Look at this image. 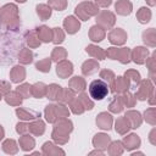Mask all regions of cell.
I'll return each mask as SVG.
<instances>
[{
	"label": "cell",
	"mask_w": 156,
	"mask_h": 156,
	"mask_svg": "<svg viewBox=\"0 0 156 156\" xmlns=\"http://www.w3.org/2000/svg\"><path fill=\"white\" fill-rule=\"evenodd\" d=\"M72 130H73V123H72L71 119H68L67 117L58 118L54 123V129H52V133H51L52 140L58 145H63L68 141L69 133Z\"/></svg>",
	"instance_id": "6da1fadb"
},
{
	"label": "cell",
	"mask_w": 156,
	"mask_h": 156,
	"mask_svg": "<svg viewBox=\"0 0 156 156\" xmlns=\"http://www.w3.org/2000/svg\"><path fill=\"white\" fill-rule=\"evenodd\" d=\"M0 23L6 28L16 30L20 27V15L18 7L15 4H6L0 7Z\"/></svg>",
	"instance_id": "7a4b0ae2"
},
{
	"label": "cell",
	"mask_w": 156,
	"mask_h": 156,
	"mask_svg": "<svg viewBox=\"0 0 156 156\" xmlns=\"http://www.w3.org/2000/svg\"><path fill=\"white\" fill-rule=\"evenodd\" d=\"M74 13L78 17V20L88 21L93 16H96L99 13V6L95 2L91 1H82L78 4L74 9Z\"/></svg>",
	"instance_id": "3957f363"
},
{
	"label": "cell",
	"mask_w": 156,
	"mask_h": 156,
	"mask_svg": "<svg viewBox=\"0 0 156 156\" xmlns=\"http://www.w3.org/2000/svg\"><path fill=\"white\" fill-rule=\"evenodd\" d=\"M106 52V57L111 58V60H117L123 65H127L130 62V49L129 48H107Z\"/></svg>",
	"instance_id": "277c9868"
},
{
	"label": "cell",
	"mask_w": 156,
	"mask_h": 156,
	"mask_svg": "<svg viewBox=\"0 0 156 156\" xmlns=\"http://www.w3.org/2000/svg\"><path fill=\"white\" fill-rule=\"evenodd\" d=\"M107 94L108 87L102 79H95L89 84V95L94 100H102L107 96Z\"/></svg>",
	"instance_id": "5b68a950"
},
{
	"label": "cell",
	"mask_w": 156,
	"mask_h": 156,
	"mask_svg": "<svg viewBox=\"0 0 156 156\" xmlns=\"http://www.w3.org/2000/svg\"><path fill=\"white\" fill-rule=\"evenodd\" d=\"M154 93V84L150 79H140V82L138 83V90L135 93V99L144 101L147 100V98Z\"/></svg>",
	"instance_id": "8992f818"
},
{
	"label": "cell",
	"mask_w": 156,
	"mask_h": 156,
	"mask_svg": "<svg viewBox=\"0 0 156 156\" xmlns=\"http://www.w3.org/2000/svg\"><path fill=\"white\" fill-rule=\"evenodd\" d=\"M116 23V16L113 12L104 10L96 15V24L104 29H111Z\"/></svg>",
	"instance_id": "52a82bcc"
},
{
	"label": "cell",
	"mask_w": 156,
	"mask_h": 156,
	"mask_svg": "<svg viewBox=\"0 0 156 156\" xmlns=\"http://www.w3.org/2000/svg\"><path fill=\"white\" fill-rule=\"evenodd\" d=\"M110 88L113 94H123L130 88V82L124 76H118L115 77L113 82L110 84Z\"/></svg>",
	"instance_id": "ba28073f"
},
{
	"label": "cell",
	"mask_w": 156,
	"mask_h": 156,
	"mask_svg": "<svg viewBox=\"0 0 156 156\" xmlns=\"http://www.w3.org/2000/svg\"><path fill=\"white\" fill-rule=\"evenodd\" d=\"M72 73H73V63L71 61L65 58V60H61V61L57 62V65H56V74L60 78H62V79L68 78V77L72 76Z\"/></svg>",
	"instance_id": "9c48e42d"
},
{
	"label": "cell",
	"mask_w": 156,
	"mask_h": 156,
	"mask_svg": "<svg viewBox=\"0 0 156 156\" xmlns=\"http://www.w3.org/2000/svg\"><path fill=\"white\" fill-rule=\"evenodd\" d=\"M149 57V50L145 46H136L130 50V61L136 65H144L146 58Z\"/></svg>",
	"instance_id": "30bf717a"
},
{
	"label": "cell",
	"mask_w": 156,
	"mask_h": 156,
	"mask_svg": "<svg viewBox=\"0 0 156 156\" xmlns=\"http://www.w3.org/2000/svg\"><path fill=\"white\" fill-rule=\"evenodd\" d=\"M127 32L122 28H115L108 33V41L113 45H123L127 41Z\"/></svg>",
	"instance_id": "8fae6325"
},
{
	"label": "cell",
	"mask_w": 156,
	"mask_h": 156,
	"mask_svg": "<svg viewBox=\"0 0 156 156\" xmlns=\"http://www.w3.org/2000/svg\"><path fill=\"white\" fill-rule=\"evenodd\" d=\"M95 122H96V126L100 129H102V130H110L112 128V124H113V118L107 112H100L96 116Z\"/></svg>",
	"instance_id": "7c38bea8"
},
{
	"label": "cell",
	"mask_w": 156,
	"mask_h": 156,
	"mask_svg": "<svg viewBox=\"0 0 156 156\" xmlns=\"http://www.w3.org/2000/svg\"><path fill=\"white\" fill-rule=\"evenodd\" d=\"M122 144H123V147L128 151H132L134 149H138L141 144V140L139 138V135H136L135 133H130L128 134L127 136L123 138L122 140Z\"/></svg>",
	"instance_id": "4fadbf2b"
},
{
	"label": "cell",
	"mask_w": 156,
	"mask_h": 156,
	"mask_svg": "<svg viewBox=\"0 0 156 156\" xmlns=\"http://www.w3.org/2000/svg\"><path fill=\"white\" fill-rule=\"evenodd\" d=\"M63 28L66 29V32L68 34H74L79 30L80 28V22L77 17L74 16H67L63 20Z\"/></svg>",
	"instance_id": "5bb4252c"
},
{
	"label": "cell",
	"mask_w": 156,
	"mask_h": 156,
	"mask_svg": "<svg viewBox=\"0 0 156 156\" xmlns=\"http://www.w3.org/2000/svg\"><path fill=\"white\" fill-rule=\"evenodd\" d=\"M124 117L127 118V121H128L129 124H130V128H133V129L139 128V127L141 126V123H143V117H141V115H140L139 111L129 110V111L126 112Z\"/></svg>",
	"instance_id": "9a60e30c"
},
{
	"label": "cell",
	"mask_w": 156,
	"mask_h": 156,
	"mask_svg": "<svg viewBox=\"0 0 156 156\" xmlns=\"http://www.w3.org/2000/svg\"><path fill=\"white\" fill-rule=\"evenodd\" d=\"M99 68H100L99 62L95 58H90V60L84 61L83 65H82V67H80L83 76H91V74L96 73L99 71Z\"/></svg>",
	"instance_id": "2e32d148"
},
{
	"label": "cell",
	"mask_w": 156,
	"mask_h": 156,
	"mask_svg": "<svg viewBox=\"0 0 156 156\" xmlns=\"http://www.w3.org/2000/svg\"><path fill=\"white\" fill-rule=\"evenodd\" d=\"M10 79L12 83H21L26 79V68L21 65L13 66L10 71Z\"/></svg>",
	"instance_id": "e0dca14e"
},
{
	"label": "cell",
	"mask_w": 156,
	"mask_h": 156,
	"mask_svg": "<svg viewBox=\"0 0 156 156\" xmlns=\"http://www.w3.org/2000/svg\"><path fill=\"white\" fill-rule=\"evenodd\" d=\"M110 141H111L110 135L105 133H98L93 138V145L95 146V149H100V150H106Z\"/></svg>",
	"instance_id": "ac0fdd59"
},
{
	"label": "cell",
	"mask_w": 156,
	"mask_h": 156,
	"mask_svg": "<svg viewBox=\"0 0 156 156\" xmlns=\"http://www.w3.org/2000/svg\"><path fill=\"white\" fill-rule=\"evenodd\" d=\"M41 154L45 156H56V155H65V151L54 143L46 141L41 146Z\"/></svg>",
	"instance_id": "d6986e66"
},
{
	"label": "cell",
	"mask_w": 156,
	"mask_h": 156,
	"mask_svg": "<svg viewBox=\"0 0 156 156\" xmlns=\"http://www.w3.org/2000/svg\"><path fill=\"white\" fill-rule=\"evenodd\" d=\"M115 10L121 16H129L133 10V4L129 0H117L115 4Z\"/></svg>",
	"instance_id": "ffe728a7"
},
{
	"label": "cell",
	"mask_w": 156,
	"mask_h": 156,
	"mask_svg": "<svg viewBox=\"0 0 156 156\" xmlns=\"http://www.w3.org/2000/svg\"><path fill=\"white\" fill-rule=\"evenodd\" d=\"M68 88H71L74 93H80L84 91L87 88V83L85 79L80 76H74L68 80Z\"/></svg>",
	"instance_id": "44dd1931"
},
{
	"label": "cell",
	"mask_w": 156,
	"mask_h": 156,
	"mask_svg": "<svg viewBox=\"0 0 156 156\" xmlns=\"http://www.w3.org/2000/svg\"><path fill=\"white\" fill-rule=\"evenodd\" d=\"M105 37H106V32H105V29L101 28L100 26L95 24V26L90 27V29H89V39H90L91 41H94V43H100V41H102V40L105 39Z\"/></svg>",
	"instance_id": "7402d4cb"
},
{
	"label": "cell",
	"mask_w": 156,
	"mask_h": 156,
	"mask_svg": "<svg viewBox=\"0 0 156 156\" xmlns=\"http://www.w3.org/2000/svg\"><path fill=\"white\" fill-rule=\"evenodd\" d=\"M28 127H29V133H32L35 136H40L45 132V123L40 118H35L30 121V123H28Z\"/></svg>",
	"instance_id": "603a6c76"
},
{
	"label": "cell",
	"mask_w": 156,
	"mask_h": 156,
	"mask_svg": "<svg viewBox=\"0 0 156 156\" xmlns=\"http://www.w3.org/2000/svg\"><path fill=\"white\" fill-rule=\"evenodd\" d=\"M35 33L41 43H50L52 40V30L48 26H39L35 28Z\"/></svg>",
	"instance_id": "cb8c5ba5"
},
{
	"label": "cell",
	"mask_w": 156,
	"mask_h": 156,
	"mask_svg": "<svg viewBox=\"0 0 156 156\" xmlns=\"http://www.w3.org/2000/svg\"><path fill=\"white\" fill-rule=\"evenodd\" d=\"M85 51L88 52V55H90L95 60H105L106 58V52L102 48L98 46V45H94V44H90L85 48Z\"/></svg>",
	"instance_id": "d4e9b609"
},
{
	"label": "cell",
	"mask_w": 156,
	"mask_h": 156,
	"mask_svg": "<svg viewBox=\"0 0 156 156\" xmlns=\"http://www.w3.org/2000/svg\"><path fill=\"white\" fill-rule=\"evenodd\" d=\"M18 144H20V147H21L23 151H30V150L35 146V140H34L33 136H30V135L27 133V134H22V135L20 136Z\"/></svg>",
	"instance_id": "484cf974"
},
{
	"label": "cell",
	"mask_w": 156,
	"mask_h": 156,
	"mask_svg": "<svg viewBox=\"0 0 156 156\" xmlns=\"http://www.w3.org/2000/svg\"><path fill=\"white\" fill-rule=\"evenodd\" d=\"M115 129H116V132H117L118 134L124 135V134H127L132 128H130V124H129V122L127 121V118L123 116V117L117 118V121L115 122Z\"/></svg>",
	"instance_id": "4316f807"
},
{
	"label": "cell",
	"mask_w": 156,
	"mask_h": 156,
	"mask_svg": "<svg viewBox=\"0 0 156 156\" xmlns=\"http://www.w3.org/2000/svg\"><path fill=\"white\" fill-rule=\"evenodd\" d=\"M46 88L48 85L44 84L43 82H38V83H34L32 84V88H30V91H32V96L35 98V99H41L46 95Z\"/></svg>",
	"instance_id": "83f0119b"
},
{
	"label": "cell",
	"mask_w": 156,
	"mask_h": 156,
	"mask_svg": "<svg viewBox=\"0 0 156 156\" xmlns=\"http://www.w3.org/2000/svg\"><path fill=\"white\" fill-rule=\"evenodd\" d=\"M4 99H5L6 104H9V105H11V106H21V104H22V101H23L22 95H21L17 90H15V91H9V93L5 95Z\"/></svg>",
	"instance_id": "f1b7e54d"
},
{
	"label": "cell",
	"mask_w": 156,
	"mask_h": 156,
	"mask_svg": "<svg viewBox=\"0 0 156 156\" xmlns=\"http://www.w3.org/2000/svg\"><path fill=\"white\" fill-rule=\"evenodd\" d=\"M61 90H62V87H61V85H58V84H56V83H51V84H49L48 88H46V95H45V96H46L49 100L57 101Z\"/></svg>",
	"instance_id": "f546056e"
},
{
	"label": "cell",
	"mask_w": 156,
	"mask_h": 156,
	"mask_svg": "<svg viewBox=\"0 0 156 156\" xmlns=\"http://www.w3.org/2000/svg\"><path fill=\"white\" fill-rule=\"evenodd\" d=\"M16 115L22 121H33V119L40 117V113H37V112H33V111H28V110L22 108V107H17L16 108Z\"/></svg>",
	"instance_id": "4dcf8cb0"
},
{
	"label": "cell",
	"mask_w": 156,
	"mask_h": 156,
	"mask_svg": "<svg viewBox=\"0 0 156 156\" xmlns=\"http://www.w3.org/2000/svg\"><path fill=\"white\" fill-rule=\"evenodd\" d=\"M143 41L144 44H146L150 48H155L156 46V33H155V28H149L143 32Z\"/></svg>",
	"instance_id": "1f68e13d"
},
{
	"label": "cell",
	"mask_w": 156,
	"mask_h": 156,
	"mask_svg": "<svg viewBox=\"0 0 156 156\" xmlns=\"http://www.w3.org/2000/svg\"><path fill=\"white\" fill-rule=\"evenodd\" d=\"M124 151L123 144L119 140H115V141H110L108 146H107V154L111 156H119L122 155Z\"/></svg>",
	"instance_id": "d6a6232c"
},
{
	"label": "cell",
	"mask_w": 156,
	"mask_h": 156,
	"mask_svg": "<svg viewBox=\"0 0 156 156\" xmlns=\"http://www.w3.org/2000/svg\"><path fill=\"white\" fill-rule=\"evenodd\" d=\"M35 10H37V15L39 16V18L41 21H46V20H49L51 17L52 9L49 5H46V4H39V5H37Z\"/></svg>",
	"instance_id": "836d02e7"
},
{
	"label": "cell",
	"mask_w": 156,
	"mask_h": 156,
	"mask_svg": "<svg viewBox=\"0 0 156 156\" xmlns=\"http://www.w3.org/2000/svg\"><path fill=\"white\" fill-rule=\"evenodd\" d=\"M74 98H76V93L71 88H62V90L60 93V96L57 99V102L69 104Z\"/></svg>",
	"instance_id": "e575fe53"
},
{
	"label": "cell",
	"mask_w": 156,
	"mask_h": 156,
	"mask_svg": "<svg viewBox=\"0 0 156 156\" xmlns=\"http://www.w3.org/2000/svg\"><path fill=\"white\" fill-rule=\"evenodd\" d=\"M33 57H34V55H33L32 50L27 49V48H23L20 51V54H18V61H20L21 65H29V63H32L33 62Z\"/></svg>",
	"instance_id": "d590c367"
},
{
	"label": "cell",
	"mask_w": 156,
	"mask_h": 156,
	"mask_svg": "<svg viewBox=\"0 0 156 156\" xmlns=\"http://www.w3.org/2000/svg\"><path fill=\"white\" fill-rule=\"evenodd\" d=\"M1 146H2L4 152H6L7 155H16L18 152L17 143L13 139H6V140H4Z\"/></svg>",
	"instance_id": "8d00e7d4"
},
{
	"label": "cell",
	"mask_w": 156,
	"mask_h": 156,
	"mask_svg": "<svg viewBox=\"0 0 156 156\" xmlns=\"http://www.w3.org/2000/svg\"><path fill=\"white\" fill-rule=\"evenodd\" d=\"M151 16H152L151 10H150L149 7H145V6H144V7H140V9L138 10V12H136V20H138L140 23H143V24L150 22Z\"/></svg>",
	"instance_id": "74e56055"
},
{
	"label": "cell",
	"mask_w": 156,
	"mask_h": 156,
	"mask_svg": "<svg viewBox=\"0 0 156 156\" xmlns=\"http://www.w3.org/2000/svg\"><path fill=\"white\" fill-rule=\"evenodd\" d=\"M123 108H124V105H123L121 96H115L108 105V111L112 113H121L123 111Z\"/></svg>",
	"instance_id": "f35d334b"
},
{
	"label": "cell",
	"mask_w": 156,
	"mask_h": 156,
	"mask_svg": "<svg viewBox=\"0 0 156 156\" xmlns=\"http://www.w3.org/2000/svg\"><path fill=\"white\" fill-rule=\"evenodd\" d=\"M145 62H146V67L149 68L150 80L152 82L156 79V52H154L151 57H147Z\"/></svg>",
	"instance_id": "ab89813d"
},
{
	"label": "cell",
	"mask_w": 156,
	"mask_h": 156,
	"mask_svg": "<svg viewBox=\"0 0 156 156\" xmlns=\"http://www.w3.org/2000/svg\"><path fill=\"white\" fill-rule=\"evenodd\" d=\"M66 57H67V50L62 46L54 48V50L51 51V56H50L51 61H54V62H58L61 60H65Z\"/></svg>",
	"instance_id": "60d3db41"
},
{
	"label": "cell",
	"mask_w": 156,
	"mask_h": 156,
	"mask_svg": "<svg viewBox=\"0 0 156 156\" xmlns=\"http://www.w3.org/2000/svg\"><path fill=\"white\" fill-rule=\"evenodd\" d=\"M44 116H45V119L46 122L49 123H55L58 118H57V115H56V110H55V105L54 104H49L45 110H44Z\"/></svg>",
	"instance_id": "b9f144b4"
},
{
	"label": "cell",
	"mask_w": 156,
	"mask_h": 156,
	"mask_svg": "<svg viewBox=\"0 0 156 156\" xmlns=\"http://www.w3.org/2000/svg\"><path fill=\"white\" fill-rule=\"evenodd\" d=\"M26 43H27V45H28L29 48H32V49L39 48L40 44H41V41L39 40V38H38L35 30H32V32H28V33H27V35H26Z\"/></svg>",
	"instance_id": "7bdbcfd3"
},
{
	"label": "cell",
	"mask_w": 156,
	"mask_h": 156,
	"mask_svg": "<svg viewBox=\"0 0 156 156\" xmlns=\"http://www.w3.org/2000/svg\"><path fill=\"white\" fill-rule=\"evenodd\" d=\"M68 105H69V111L72 113H74V115H82L85 111L84 106L82 105V102H80V100L78 98H74Z\"/></svg>",
	"instance_id": "ee69618b"
},
{
	"label": "cell",
	"mask_w": 156,
	"mask_h": 156,
	"mask_svg": "<svg viewBox=\"0 0 156 156\" xmlns=\"http://www.w3.org/2000/svg\"><path fill=\"white\" fill-rule=\"evenodd\" d=\"M51 58H43L38 62H35V68L39 71V72H43V73H48L50 72V67H51Z\"/></svg>",
	"instance_id": "f6af8a7d"
},
{
	"label": "cell",
	"mask_w": 156,
	"mask_h": 156,
	"mask_svg": "<svg viewBox=\"0 0 156 156\" xmlns=\"http://www.w3.org/2000/svg\"><path fill=\"white\" fill-rule=\"evenodd\" d=\"M122 101H123V105L127 106V107H134L135 104H136V99L134 96V94H132L130 91H124L122 94Z\"/></svg>",
	"instance_id": "bcb514c9"
},
{
	"label": "cell",
	"mask_w": 156,
	"mask_h": 156,
	"mask_svg": "<svg viewBox=\"0 0 156 156\" xmlns=\"http://www.w3.org/2000/svg\"><path fill=\"white\" fill-rule=\"evenodd\" d=\"M51 30H52V43L54 44H56V45H58V44H61L63 40H65V32L60 28V27H55V28H51Z\"/></svg>",
	"instance_id": "7dc6e473"
},
{
	"label": "cell",
	"mask_w": 156,
	"mask_h": 156,
	"mask_svg": "<svg viewBox=\"0 0 156 156\" xmlns=\"http://www.w3.org/2000/svg\"><path fill=\"white\" fill-rule=\"evenodd\" d=\"M124 77L130 82V83H133V84H135V85H138V83L140 82V73L136 71V69H128V71H126L124 72Z\"/></svg>",
	"instance_id": "c3c4849f"
},
{
	"label": "cell",
	"mask_w": 156,
	"mask_h": 156,
	"mask_svg": "<svg viewBox=\"0 0 156 156\" xmlns=\"http://www.w3.org/2000/svg\"><path fill=\"white\" fill-rule=\"evenodd\" d=\"M78 99L80 100V102H82V105L84 106L85 110H89L90 111V110L94 108V102L90 100V98L88 96V94L85 91H80L79 95H78Z\"/></svg>",
	"instance_id": "681fc988"
},
{
	"label": "cell",
	"mask_w": 156,
	"mask_h": 156,
	"mask_svg": "<svg viewBox=\"0 0 156 156\" xmlns=\"http://www.w3.org/2000/svg\"><path fill=\"white\" fill-rule=\"evenodd\" d=\"M55 110H56V115H57V118H65V117H68L69 116V108L66 106V104H62V102H57L55 105Z\"/></svg>",
	"instance_id": "f907efd6"
},
{
	"label": "cell",
	"mask_w": 156,
	"mask_h": 156,
	"mask_svg": "<svg viewBox=\"0 0 156 156\" xmlns=\"http://www.w3.org/2000/svg\"><path fill=\"white\" fill-rule=\"evenodd\" d=\"M144 119L149 124L155 126L156 124V108L155 107H149L147 110H145V112H144Z\"/></svg>",
	"instance_id": "816d5d0a"
},
{
	"label": "cell",
	"mask_w": 156,
	"mask_h": 156,
	"mask_svg": "<svg viewBox=\"0 0 156 156\" xmlns=\"http://www.w3.org/2000/svg\"><path fill=\"white\" fill-rule=\"evenodd\" d=\"M48 5L56 11H63L67 7V0H48Z\"/></svg>",
	"instance_id": "f5cc1de1"
},
{
	"label": "cell",
	"mask_w": 156,
	"mask_h": 156,
	"mask_svg": "<svg viewBox=\"0 0 156 156\" xmlns=\"http://www.w3.org/2000/svg\"><path fill=\"white\" fill-rule=\"evenodd\" d=\"M30 88H32V84H29V83H23V84L18 85V87L16 88V90L22 95L23 99H27V98H30V96H32Z\"/></svg>",
	"instance_id": "db71d44e"
},
{
	"label": "cell",
	"mask_w": 156,
	"mask_h": 156,
	"mask_svg": "<svg viewBox=\"0 0 156 156\" xmlns=\"http://www.w3.org/2000/svg\"><path fill=\"white\" fill-rule=\"evenodd\" d=\"M115 73L111 71V69H101L100 71V79H102L105 83H107V84H111L112 82H113V79H115Z\"/></svg>",
	"instance_id": "11a10c76"
},
{
	"label": "cell",
	"mask_w": 156,
	"mask_h": 156,
	"mask_svg": "<svg viewBox=\"0 0 156 156\" xmlns=\"http://www.w3.org/2000/svg\"><path fill=\"white\" fill-rule=\"evenodd\" d=\"M16 132H17L20 135H22V134H27V133L29 132L28 123H26V122H18V123L16 124Z\"/></svg>",
	"instance_id": "9f6ffc18"
},
{
	"label": "cell",
	"mask_w": 156,
	"mask_h": 156,
	"mask_svg": "<svg viewBox=\"0 0 156 156\" xmlns=\"http://www.w3.org/2000/svg\"><path fill=\"white\" fill-rule=\"evenodd\" d=\"M9 91H11V84L6 80H0V94L6 95Z\"/></svg>",
	"instance_id": "6f0895ef"
},
{
	"label": "cell",
	"mask_w": 156,
	"mask_h": 156,
	"mask_svg": "<svg viewBox=\"0 0 156 156\" xmlns=\"http://www.w3.org/2000/svg\"><path fill=\"white\" fill-rule=\"evenodd\" d=\"M95 4L99 6V7H108L111 4H112V0H95Z\"/></svg>",
	"instance_id": "680465c9"
},
{
	"label": "cell",
	"mask_w": 156,
	"mask_h": 156,
	"mask_svg": "<svg viewBox=\"0 0 156 156\" xmlns=\"http://www.w3.org/2000/svg\"><path fill=\"white\" fill-rule=\"evenodd\" d=\"M149 141L152 145H156V128H152L150 134H149Z\"/></svg>",
	"instance_id": "91938a15"
},
{
	"label": "cell",
	"mask_w": 156,
	"mask_h": 156,
	"mask_svg": "<svg viewBox=\"0 0 156 156\" xmlns=\"http://www.w3.org/2000/svg\"><path fill=\"white\" fill-rule=\"evenodd\" d=\"M147 100H149V104L152 106V105H155V93H152L149 98H147Z\"/></svg>",
	"instance_id": "94428289"
},
{
	"label": "cell",
	"mask_w": 156,
	"mask_h": 156,
	"mask_svg": "<svg viewBox=\"0 0 156 156\" xmlns=\"http://www.w3.org/2000/svg\"><path fill=\"white\" fill-rule=\"evenodd\" d=\"M89 155H104V151H102V150H100V149H96V150H94V151L89 152Z\"/></svg>",
	"instance_id": "6125c7cd"
},
{
	"label": "cell",
	"mask_w": 156,
	"mask_h": 156,
	"mask_svg": "<svg viewBox=\"0 0 156 156\" xmlns=\"http://www.w3.org/2000/svg\"><path fill=\"white\" fill-rule=\"evenodd\" d=\"M4 136H5V130H4L2 126L0 124V140H2V139H4Z\"/></svg>",
	"instance_id": "be15d7a7"
},
{
	"label": "cell",
	"mask_w": 156,
	"mask_h": 156,
	"mask_svg": "<svg viewBox=\"0 0 156 156\" xmlns=\"http://www.w3.org/2000/svg\"><path fill=\"white\" fill-rule=\"evenodd\" d=\"M150 6H155L156 5V0H145Z\"/></svg>",
	"instance_id": "e7e4bbea"
},
{
	"label": "cell",
	"mask_w": 156,
	"mask_h": 156,
	"mask_svg": "<svg viewBox=\"0 0 156 156\" xmlns=\"http://www.w3.org/2000/svg\"><path fill=\"white\" fill-rule=\"evenodd\" d=\"M16 1H17V2H20V4H23V2H26L27 0H16Z\"/></svg>",
	"instance_id": "03108f58"
},
{
	"label": "cell",
	"mask_w": 156,
	"mask_h": 156,
	"mask_svg": "<svg viewBox=\"0 0 156 156\" xmlns=\"http://www.w3.org/2000/svg\"><path fill=\"white\" fill-rule=\"evenodd\" d=\"M1 99H2V95H1V94H0V101H1Z\"/></svg>",
	"instance_id": "003e7915"
}]
</instances>
